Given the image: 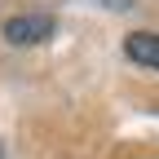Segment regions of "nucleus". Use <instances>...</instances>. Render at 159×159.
Returning a JSON list of instances; mask_svg holds the SVG:
<instances>
[{"label": "nucleus", "mask_w": 159, "mask_h": 159, "mask_svg": "<svg viewBox=\"0 0 159 159\" xmlns=\"http://www.w3.org/2000/svg\"><path fill=\"white\" fill-rule=\"evenodd\" d=\"M49 35H53V18H44V13H27V18H9L5 22L9 44H40Z\"/></svg>", "instance_id": "obj_1"}, {"label": "nucleus", "mask_w": 159, "mask_h": 159, "mask_svg": "<svg viewBox=\"0 0 159 159\" xmlns=\"http://www.w3.org/2000/svg\"><path fill=\"white\" fill-rule=\"evenodd\" d=\"M124 53L133 57V62L159 71V35H150V31H133V35L124 40Z\"/></svg>", "instance_id": "obj_2"}, {"label": "nucleus", "mask_w": 159, "mask_h": 159, "mask_svg": "<svg viewBox=\"0 0 159 159\" xmlns=\"http://www.w3.org/2000/svg\"><path fill=\"white\" fill-rule=\"evenodd\" d=\"M0 159H5V150H0Z\"/></svg>", "instance_id": "obj_3"}]
</instances>
